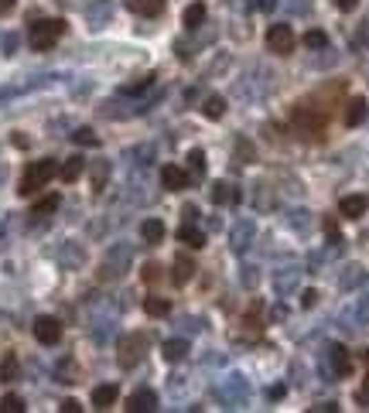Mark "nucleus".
Instances as JSON below:
<instances>
[{"mask_svg":"<svg viewBox=\"0 0 369 413\" xmlns=\"http://www.w3.org/2000/svg\"><path fill=\"white\" fill-rule=\"evenodd\" d=\"M291 126H294L304 140L321 144L325 133H328V116H325V109H318V106L297 103L294 109H291Z\"/></svg>","mask_w":369,"mask_h":413,"instance_id":"obj_1","label":"nucleus"},{"mask_svg":"<svg viewBox=\"0 0 369 413\" xmlns=\"http://www.w3.org/2000/svg\"><path fill=\"white\" fill-rule=\"evenodd\" d=\"M62 34H65L62 17H41V21H31V27H28V41L34 52H52Z\"/></svg>","mask_w":369,"mask_h":413,"instance_id":"obj_2","label":"nucleus"},{"mask_svg":"<svg viewBox=\"0 0 369 413\" xmlns=\"http://www.w3.org/2000/svg\"><path fill=\"white\" fill-rule=\"evenodd\" d=\"M59 175V164L52 161V157H45V161H31L28 168H24V175H21V185H17V195H34V192H41L52 178Z\"/></svg>","mask_w":369,"mask_h":413,"instance_id":"obj_3","label":"nucleus"},{"mask_svg":"<svg viewBox=\"0 0 369 413\" xmlns=\"http://www.w3.org/2000/svg\"><path fill=\"white\" fill-rule=\"evenodd\" d=\"M144 352H147V335H127L120 345H116V362L123 366V369H134L140 359H144Z\"/></svg>","mask_w":369,"mask_h":413,"instance_id":"obj_4","label":"nucleus"},{"mask_svg":"<svg viewBox=\"0 0 369 413\" xmlns=\"http://www.w3.org/2000/svg\"><path fill=\"white\" fill-rule=\"evenodd\" d=\"M267 48L274 55H291L294 52V31H291V24H271L267 27Z\"/></svg>","mask_w":369,"mask_h":413,"instance_id":"obj_5","label":"nucleus"},{"mask_svg":"<svg viewBox=\"0 0 369 413\" xmlns=\"http://www.w3.org/2000/svg\"><path fill=\"white\" fill-rule=\"evenodd\" d=\"M127 263H130V246H113V249L106 253V260H103L99 277H103V280H113V277H120V274L127 270Z\"/></svg>","mask_w":369,"mask_h":413,"instance_id":"obj_6","label":"nucleus"},{"mask_svg":"<svg viewBox=\"0 0 369 413\" xmlns=\"http://www.w3.org/2000/svg\"><path fill=\"white\" fill-rule=\"evenodd\" d=\"M34 338L41 342V345H59L62 342V321L59 317H52V314H41V317H34Z\"/></svg>","mask_w":369,"mask_h":413,"instance_id":"obj_7","label":"nucleus"},{"mask_svg":"<svg viewBox=\"0 0 369 413\" xmlns=\"http://www.w3.org/2000/svg\"><path fill=\"white\" fill-rule=\"evenodd\" d=\"M158 410V393L154 390H137L127 400V413H154Z\"/></svg>","mask_w":369,"mask_h":413,"instance_id":"obj_8","label":"nucleus"},{"mask_svg":"<svg viewBox=\"0 0 369 413\" xmlns=\"http://www.w3.org/2000/svg\"><path fill=\"white\" fill-rule=\"evenodd\" d=\"M253 232H257V229H253V222H250V219H240V222H236V229H233V236H229V239H233V243H229V246H233V253H243V249L253 243Z\"/></svg>","mask_w":369,"mask_h":413,"instance_id":"obj_9","label":"nucleus"},{"mask_svg":"<svg viewBox=\"0 0 369 413\" xmlns=\"http://www.w3.org/2000/svg\"><path fill=\"white\" fill-rule=\"evenodd\" d=\"M161 185H165L168 192H184V188H188V175H184L178 164H165V168H161Z\"/></svg>","mask_w":369,"mask_h":413,"instance_id":"obj_10","label":"nucleus"},{"mask_svg":"<svg viewBox=\"0 0 369 413\" xmlns=\"http://www.w3.org/2000/svg\"><path fill=\"white\" fill-rule=\"evenodd\" d=\"M369 208V199L366 195H346L342 202H339V212H342V219H363Z\"/></svg>","mask_w":369,"mask_h":413,"instance_id":"obj_11","label":"nucleus"},{"mask_svg":"<svg viewBox=\"0 0 369 413\" xmlns=\"http://www.w3.org/2000/svg\"><path fill=\"white\" fill-rule=\"evenodd\" d=\"M366 113H369V106L363 96H352L349 103H346V113H342V120H346V126H359L363 120H366Z\"/></svg>","mask_w":369,"mask_h":413,"instance_id":"obj_12","label":"nucleus"},{"mask_svg":"<svg viewBox=\"0 0 369 413\" xmlns=\"http://www.w3.org/2000/svg\"><path fill=\"white\" fill-rule=\"evenodd\" d=\"M328 359H332L335 376H349V372H352V359H349V348H346V345H332V348H328Z\"/></svg>","mask_w":369,"mask_h":413,"instance_id":"obj_13","label":"nucleus"},{"mask_svg":"<svg viewBox=\"0 0 369 413\" xmlns=\"http://www.w3.org/2000/svg\"><path fill=\"white\" fill-rule=\"evenodd\" d=\"M209 195H212L215 205H236V202H240V188H233V185H226V181H215Z\"/></svg>","mask_w":369,"mask_h":413,"instance_id":"obj_14","label":"nucleus"},{"mask_svg":"<svg viewBox=\"0 0 369 413\" xmlns=\"http://www.w3.org/2000/svg\"><path fill=\"white\" fill-rule=\"evenodd\" d=\"M191 277H195V260H191V256H182V253H178V256H175V270H171V280H175V284L182 287V284H188Z\"/></svg>","mask_w":369,"mask_h":413,"instance_id":"obj_15","label":"nucleus"},{"mask_svg":"<svg viewBox=\"0 0 369 413\" xmlns=\"http://www.w3.org/2000/svg\"><path fill=\"white\" fill-rule=\"evenodd\" d=\"M116 397H120V390H116L113 383H103V386H96V390H92V407L106 410V407H113V403H116Z\"/></svg>","mask_w":369,"mask_h":413,"instance_id":"obj_16","label":"nucleus"},{"mask_svg":"<svg viewBox=\"0 0 369 413\" xmlns=\"http://www.w3.org/2000/svg\"><path fill=\"white\" fill-rule=\"evenodd\" d=\"M127 7L140 17H158L165 10V0H127Z\"/></svg>","mask_w":369,"mask_h":413,"instance_id":"obj_17","label":"nucleus"},{"mask_svg":"<svg viewBox=\"0 0 369 413\" xmlns=\"http://www.w3.org/2000/svg\"><path fill=\"white\" fill-rule=\"evenodd\" d=\"M178 239H182L184 246H191V249H202V246H205V232L195 229L191 222H184L182 229H178Z\"/></svg>","mask_w":369,"mask_h":413,"instance_id":"obj_18","label":"nucleus"},{"mask_svg":"<svg viewBox=\"0 0 369 413\" xmlns=\"http://www.w3.org/2000/svg\"><path fill=\"white\" fill-rule=\"evenodd\" d=\"M140 236H144V243H154V246H158V243L165 239V222H161V219H147V222L140 225Z\"/></svg>","mask_w":369,"mask_h":413,"instance_id":"obj_19","label":"nucleus"},{"mask_svg":"<svg viewBox=\"0 0 369 413\" xmlns=\"http://www.w3.org/2000/svg\"><path fill=\"white\" fill-rule=\"evenodd\" d=\"M161 352H165L168 362H182L184 355H188V342H184V338H168Z\"/></svg>","mask_w":369,"mask_h":413,"instance_id":"obj_20","label":"nucleus"},{"mask_svg":"<svg viewBox=\"0 0 369 413\" xmlns=\"http://www.w3.org/2000/svg\"><path fill=\"white\" fill-rule=\"evenodd\" d=\"M83 168H86V161H83V157H69V161H65V164L59 168V178L72 185V181H76V178L83 175Z\"/></svg>","mask_w":369,"mask_h":413,"instance_id":"obj_21","label":"nucleus"},{"mask_svg":"<svg viewBox=\"0 0 369 413\" xmlns=\"http://www.w3.org/2000/svg\"><path fill=\"white\" fill-rule=\"evenodd\" d=\"M202 113H205L209 120H222L226 100H222V96H205V100H202Z\"/></svg>","mask_w":369,"mask_h":413,"instance_id":"obj_22","label":"nucleus"},{"mask_svg":"<svg viewBox=\"0 0 369 413\" xmlns=\"http://www.w3.org/2000/svg\"><path fill=\"white\" fill-rule=\"evenodd\" d=\"M202 24H205V3H191V7L184 10V27L195 31V27H202Z\"/></svg>","mask_w":369,"mask_h":413,"instance_id":"obj_23","label":"nucleus"},{"mask_svg":"<svg viewBox=\"0 0 369 413\" xmlns=\"http://www.w3.org/2000/svg\"><path fill=\"white\" fill-rule=\"evenodd\" d=\"M226 400L233 403V400H246V383H243V376H229V386H226Z\"/></svg>","mask_w":369,"mask_h":413,"instance_id":"obj_24","label":"nucleus"},{"mask_svg":"<svg viewBox=\"0 0 369 413\" xmlns=\"http://www.w3.org/2000/svg\"><path fill=\"white\" fill-rule=\"evenodd\" d=\"M59 195H48V199H41V202H34V208H31V219H45V215H52L55 208H59Z\"/></svg>","mask_w":369,"mask_h":413,"instance_id":"obj_25","label":"nucleus"},{"mask_svg":"<svg viewBox=\"0 0 369 413\" xmlns=\"http://www.w3.org/2000/svg\"><path fill=\"white\" fill-rule=\"evenodd\" d=\"M144 311H147L151 317H165V314H171V304H168L165 298H147V301H144Z\"/></svg>","mask_w":369,"mask_h":413,"instance_id":"obj_26","label":"nucleus"},{"mask_svg":"<svg viewBox=\"0 0 369 413\" xmlns=\"http://www.w3.org/2000/svg\"><path fill=\"white\" fill-rule=\"evenodd\" d=\"M106 178H109V161H96V168H92V188L103 192V188H106Z\"/></svg>","mask_w":369,"mask_h":413,"instance_id":"obj_27","label":"nucleus"},{"mask_svg":"<svg viewBox=\"0 0 369 413\" xmlns=\"http://www.w3.org/2000/svg\"><path fill=\"white\" fill-rule=\"evenodd\" d=\"M188 168H191V175H195V178H202V175H205V154H202L198 147H191V150H188Z\"/></svg>","mask_w":369,"mask_h":413,"instance_id":"obj_28","label":"nucleus"},{"mask_svg":"<svg viewBox=\"0 0 369 413\" xmlns=\"http://www.w3.org/2000/svg\"><path fill=\"white\" fill-rule=\"evenodd\" d=\"M0 379H3V383L17 379V359H14L10 352H7V355H3V362H0Z\"/></svg>","mask_w":369,"mask_h":413,"instance_id":"obj_29","label":"nucleus"},{"mask_svg":"<svg viewBox=\"0 0 369 413\" xmlns=\"http://www.w3.org/2000/svg\"><path fill=\"white\" fill-rule=\"evenodd\" d=\"M72 140H76V144H83V147H99V137L92 133L89 126H79V130L72 133Z\"/></svg>","mask_w":369,"mask_h":413,"instance_id":"obj_30","label":"nucleus"},{"mask_svg":"<svg viewBox=\"0 0 369 413\" xmlns=\"http://www.w3.org/2000/svg\"><path fill=\"white\" fill-rule=\"evenodd\" d=\"M151 82H154V76H140L137 82H130V86H123L120 93H123V96H137V93H144V89H147Z\"/></svg>","mask_w":369,"mask_h":413,"instance_id":"obj_31","label":"nucleus"},{"mask_svg":"<svg viewBox=\"0 0 369 413\" xmlns=\"http://www.w3.org/2000/svg\"><path fill=\"white\" fill-rule=\"evenodd\" d=\"M0 410H3V413H21V410H24V400H21L17 393H7V397L0 400Z\"/></svg>","mask_w":369,"mask_h":413,"instance_id":"obj_32","label":"nucleus"},{"mask_svg":"<svg viewBox=\"0 0 369 413\" xmlns=\"http://www.w3.org/2000/svg\"><path fill=\"white\" fill-rule=\"evenodd\" d=\"M304 45H308V48H325L328 38H325V31H308V34H304Z\"/></svg>","mask_w":369,"mask_h":413,"instance_id":"obj_33","label":"nucleus"},{"mask_svg":"<svg viewBox=\"0 0 369 413\" xmlns=\"http://www.w3.org/2000/svg\"><path fill=\"white\" fill-rule=\"evenodd\" d=\"M140 277H144L147 284H158V280H161V267H158V263H147V267L140 270Z\"/></svg>","mask_w":369,"mask_h":413,"instance_id":"obj_34","label":"nucleus"},{"mask_svg":"<svg viewBox=\"0 0 369 413\" xmlns=\"http://www.w3.org/2000/svg\"><path fill=\"white\" fill-rule=\"evenodd\" d=\"M106 14H109V3H106V0H103V7L96 3V7H92V10H89V21H92V27H99V21H103Z\"/></svg>","mask_w":369,"mask_h":413,"instance_id":"obj_35","label":"nucleus"},{"mask_svg":"<svg viewBox=\"0 0 369 413\" xmlns=\"http://www.w3.org/2000/svg\"><path fill=\"white\" fill-rule=\"evenodd\" d=\"M62 413H79L83 407H79V400H62V407H59Z\"/></svg>","mask_w":369,"mask_h":413,"instance_id":"obj_36","label":"nucleus"},{"mask_svg":"<svg viewBox=\"0 0 369 413\" xmlns=\"http://www.w3.org/2000/svg\"><path fill=\"white\" fill-rule=\"evenodd\" d=\"M294 215V225L297 229H308V212H291Z\"/></svg>","mask_w":369,"mask_h":413,"instance_id":"obj_37","label":"nucleus"},{"mask_svg":"<svg viewBox=\"0 0 369 413\" xmlns=\"http://www.w3.org/2000/svg\"><path fill=\"white\" fill-rule=\"evenodd\" d=\"M315 301H318L315 291H304V294H301V304H304V308H315Z\"/></svg>","mask_w":369,"mask_h":413,"instance_id":"obj_38","label":"nucleus"},{"mask_svg":"<svg viewBox=\"0 0 369 413\" xmlns=\"http://www.w3.org/2000/svg\"><path fill=\"white\" fill-rule=\"evenodd\" d=\"M325 232H328V239H332V243H339V229H335V222H332V219L325 222Z\"/></svg>","mask_w":369,"mask_h":413,"instance_id":"obj_39","label":"nucleus"},{"mask_svg":"<svg viewBox=\"0 0 369 413\" xmlns=\"http://www.w3.org/2000/svg\"><path fill=\"white\" fill-rule=\"evenodd\" d=\"M339 3V10H356L359 7V0H335Z\"/></svg>","mask_w":369,"mask_h":413,"instance_id":"obj_40","label":"nucleus"},{"mask_svg":"<svg viewBox=\"0 0 369 413\" xmlns=\"http://www.w3.org/2000/svg\"><path fill=\"white\" fill-rule=\"evenodd\" d=\"M198 219V208L195 205H184V222H195Z\"/></svg>","mask_w":369,"mask_h":413,"instance_id":"obj_41","label":"nucleus"},{"mask_svg":"<svg viewBox=\"0 0 369 413\" xmlns=\"http://www.w3.org/2000/svg\"><path fill=\"white\" fill-rule=\"evenodd\" d=\"M3 48H7V55H14V48H17V38H14V34H7V41H3Z\"/></svg>","mask_w":369,"mask_h":413,"instance_id":"obj_42","label":"nucleus"},{"mask_svg":"<svg viewBox=\"0 0 369 413\" xmlns=\"http://www.w3.org/2000/svg\"><path fill=\"white\" fill-rule=\"evenodd\" d=\"M243 280H246V284H250V287H253V284H257V274H253V267H246V274H243Z\"/></svg>","mask_w":369,"mask_h":413,"instance_id":"obj_43","label":"nucleus"},{"mask_svg":"<svg viewBox=\"0 0 369 413\" xmlns=\"http://www.w3.org/2000/svg\"><path fill=\"white\" fill-rule=\"evenodd\" d=\"M315 410H321V413H335V410H339V403H321V407H315Z\"/></svg>","mask_w":369,"mask_h":413,"instance_id":"obj_44","label":"nucleus"},{"mask_svg":"<svg viewBox=\"0 0 369 413\" xmlns=\"http://www.w3.org/2000/svg\"><path fill=\"white\" fill-rule=\"evenodd\" d=\"M14 10V0H0V14H10Z\"/></svg>","mask_w":369,"mask_h":413,"instance_id":"obj_45","label":"nucleus"},{"mask_svg":"<svg viewBox=\"0 0 369 413\" xmlns=\"http://www.w3.org/2000/svg\"><path fill=\"white\" fill-rule=\"evenodd\" d=\"M257 3H260L264 10H274V7H277V0H257Z\"/></svg>","mask_w":369,"mask_h":413,"instance_id":"obj_46","label":"nucleus"},{"mask_svg":"<svg viewBox=\"0 0 369 413\" xmlns=\"http://www.w3.org/2000/svg\"><path fill=\"white\" fill-rule=\"evenodd\" d=\"M363 400H369V376H366V383H363Z\"/></svg>","mask_w":369,"mask_h":413,"instance_id":"obj_47","label":"nucleus"},{"mask_svg":"<svg viewBox=\"0 0 369 413\" xmlns=\"http://www.w3.org/2000/svg\"><path fill=\"white\" fill-rule=\"evenodd\" d=\"M366 362H369V352H366Z\"/></svg>","mask_w":369,"mask_h":413,"instance_id":"obj_48","label":"nucleus"}]
</instances>
